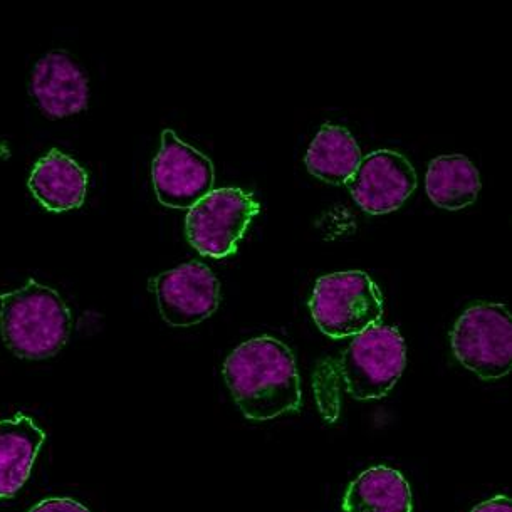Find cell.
<instances>
[{"mask_svg":"<svg viewBox=\"0 0 512 512\" xmlns=\"http://www.w3.org/2000/svg\"><path fill=\"white\" fill-rule=\"evenodd\" d=\"M222 373L230 395L249 420H274L301 408L303 392L293 351L272 336L237 346Z\"/></svg>","mask_w":512,"mask_h":512,"instance_id":"6da1fadb","label":"cell"},{"mask_svg":"<svg viewBox=\"0 0 512 512\" xmlns=\"http://www.w3.org/2000/svg\"><path fill=\"white\" fill-rule=\"evenodd\" d=\"M0 330L7 348L24 360H46L68 343L71 313L54 289L29 279L0 294Z\"/></svg>","mask_w":512,"mask_h":512,"instance_id":"7a4b0ae2","label":"cell"},{"mask_svg":"<svg viewBox=\"0 0 512 512\" xmlns=\"http://www.w3.org/2000/svg\"><path fill=\"white\" fill-rule=\"evenodd\" d=\"M309 309L328 338H355L382 321V291L366 272H335L316 281Z\"/></svg>","mask_w":512,"mask_h":512,"instance_id":"3957f363","label":"cell"},{"mask_svg":"<svg viewBox=\"0 0 512 512\" xmlns=\"http://www.w3.org/2000/svg\"><path fill=\"white\" fill-rule=\"evenodd\" d=\"M407 365V346L395 326H373L355 336L338 363L355 400H380L392 392Z\"/></svg>","mask_w":512,"mask_h":512,"instance_id":"277c9868","label":"cell"},{"mask_svg":"<svg viewBox=\"0 0 512 512\" xmlns=\"http://www.w3.org/2000/svg\"><path fill=\"white\" fill-rule=\"evenodd\" d=\"M450 343L455 358L486 382L511 373L512 319L504 304L479 303L465 309Z\"/></svg>","mask_w":512,"mask_h":512,"instance_id":"5b68a950","label":"cell"},{"mask_svg":"<svg viewBox=\"0 0 512 512\" xmlns=\"http://www.w3.org/2000/svg\"><path fill=\"white\" fill-rule=\"evenodd\" d=\"M259 214L254 195L241 189H217L190 209L185 230L202 256L224 259L234 254L251 220Z\"/></svg>","mask_w":512,"mask_h":512,"instance_id":"8992f818","label":"cell"},{"mask_svg":"<svg viewBox=\"0 0 512 512\" xmlns=\"http://www.w3.org/2000/svg\"><path fill=\"white\" fill-rule=\"evenodd\" d=\"M152 175L158 202L172 209H192L212 192L215 178L209 157L183 143L172 130L163 131Z\"/></svg>","mask_w":512,"mask_h":512,"instance_id":"52a82bcc","label":"cell"},{"mask_svg":"<svg viewBox=\"0 0 512 512\" xmlns=\"http://www.w3.org/2000/svg\"><path fill=\"white\" fill-rule=\"evenodd\" d=\"M162 318L175 328L202 323L219 308L220 284L202 262H187L152 281Z\"/></svg>","mask_w":512,"mask_h":512,"instance_id":"ba28073f","label":"cell"},{"mask_svg":"<svg viewBox=\"0 0 512 512\" xmlns=\"http://www.w3.org/2000/svg\"><path fill=\"white\" fill-rule=\"evenodd\" d=\"M417 173L402 153L377 150L361 158L346 182L356 204L371 215L400 209L417 189Z\"/></svg>","mask_w":512,"mask_h":512,"instance_id":"9c48e42d","label":"cell"},{"mask_svg":"<svg viewBox=\"0 0 512 512\" xmlns=\"http://www.w3.org/2000/svg\"><path fill=\"white\" fill-rule=\"evenodd\" d=\"M31 95L39 110L53 120L78 115L88 106V73L68 51L56 49L34 66Z\"/></svg>","mask_w":512,"mask_h":512,"instance_id":"30bf717a","label":"cell"},{"mask_svg":"<svg viewBox=\"0 0 512 512\" xmlns=\"http://www.w3.org/2000/svg\"><path fill=\"white\" fill-rule=\"evenodd\" d=\"M29 190L51 212L78 209L88 192V173L73 158L51 150L32 168Z\"/></svg>","mask_w":512,"mask_h":512,"instance_id":"8fae6325","label":"cell"},{"mask_svg":"<svg viewBox=\"0 0 512 512\" xmlns=\"http://www.w3.org/2000/svg\"><path fill=\"white\" fill-rule=\"evenodd\" d=\"M44 440L46 432L24 413L0 420V499L21 491Z\"/></svg>","mask_w":512,"mask_h":512,"instance_id":"7c38bea8","label":"cell"},{"mask_svg":"<svg viewBox=\"0 0 512 512\" xmlns=\"http://www.w3.org/2000/svg\"><path fill=\"white\" fill-rule=\"evenodd\" d=\"M341 507L345 512H412V489L402 472L377 465L351 482Z\"/></svg>","mask_w":512,"mask_h":512,"instance_id":"4fadbf2b","label":"cell"},{"mask_svg":"<svg viewBox=\"0 0 512 512\" xmlns=\"http://www.w3.org/2000/svg\"><path fill=\"white\" fill-rule=\"evenodd\" d=\"M360 162L361 150L355 136L343 126L331 123L319 128L304 157L309 173L331 185L348 182Z\"/></svg>","mask_w":512,"mask_h":512,"instance_id":"5bb4252c","label":"cell"},{"mask_svg":"<svg viewBox=\"0 0 512 512\" xmlns=\"http://www.w3.org/2000/svg\"><path fill=\"white\" fill-rule=\"evenodd\" d=\"M425 190L437 207L464 209L476 202L481 190V175L465 155H444L430 162L425 175Z\"/></svg>","mask_w":512,"mask_h":512,"instance_id":"9a60e30c","label":"cell"},{"mask_svg":"<svg viewBox=\"0 0 512 512\" xmlns=\"http://www.w3.org/2000/svg\"><path fill=\"white\" fill-rule=\"evenodd\" d=\"M29 512H91L81 502L69 497H48L32 507Z\"/></svg>","mask_w":512,"mask_h":512,"instance_id":"2e32d148","label":"cell"},{"mask_svg":"<svg viewBox=\"0 0 512 512\" xmlns=\"http://www.w3.org/2000/svg\"><path fill=\"white\" fill-rule=\"evenodd\" d=\"M471 512H512V502L507 496H496L481 502Z\"/></svg>","mask_w":512,"mask_h":512,"instance_id":"e0dca14e","label":"cell"},{"mask_svg":"<svg viewBox=\"0 0 512 512\" xmlns=\"http://www.w3.org/2000/svg\"><path fill=\"white\" fill-rule=\"evenodd\" d=\"M6 158H9V147H7V143L0 138V162H4Z\"/></svg>","mask_w":512,"mask_h":512,"instance_id":"ac0fdd59","label":"cell"}]
</instances>
